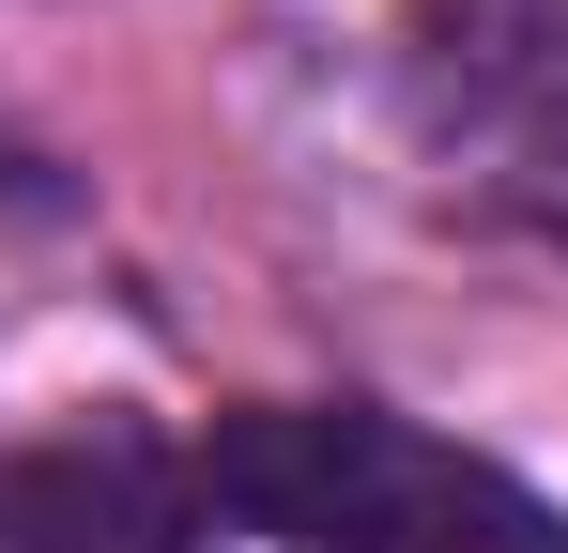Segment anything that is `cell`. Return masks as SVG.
<instances>
[{"mask_svg":"<svg viewBox=\"0 0 568 553\" xmlns=\"http://www.w3.org/2000/svg\"><path fill=\"white\" fill-rule=\"evenodd\" d=\"M200 492L231 523H262L292 553H568L554 507H523L491 461L399 431L369 400H262V415H215Z\"/></svg>","mask_w":568,"mask_h":553,"instance_id":"cell-1","label":"cell"},{"mask_svg":"<svg viewBox=\"0 0 568 553\" xmlns=\"http://www.w3.org/2000/svg\"><path fill=\"white\" fill-rule=\"evenodd\" d=\"M399 108L491 215L568 247V0H399Z\"/></svg>","mask_w":568,"mask_h":553,"instance_id":"cell-2","label":"cell"},{"mask_svg":"<svg viewBox=\"0 0 568 553\" xmlns=\"http://www.w3.org/2000/svg\"><path fill=\"white\" fill-rule=\"evenodd\" d=\"M185 492L154 446H0V553H170Z\"/></svg>","mask_w":568,"mask_h":553,"instance_id":"cell-3","label":"cell"}]
</instances>
